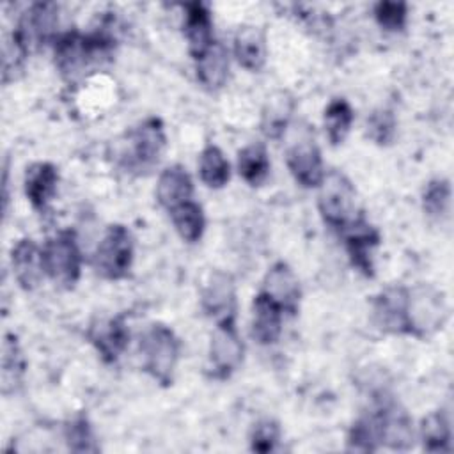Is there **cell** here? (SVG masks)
Segmentation results:
<instances>
[{"label":"cell","instance_id":"30","mask_svg":"<svg viewBox=\"0 0 454 454\" xmlns=\"http://www.w3.org/2000/svg\"><path fill=\"white\" fill-rule=\"evenodd\" d=\"M25 372V360L20 349V342L14 333H5L2 346V392H14L21 383Z\"/></svg>","mask_w":454,"mask_h":454},{"label":"cell","instance_id":"24","mask_svg":"<svg viewBox=\"0 0 454 454\" xmlns=\"http://www.w3.org/2000/svg\"><path fill=\"white\" fill-rule=\"evenodd\" d=\"M238 174L250 186H261L270 176V156L262 142H252L238 153Z\"/></svg>","mask_w":454,"mask_h":454},{"label":"cell","instance_id":"14","mask_svg":"<svg viewBox=\"0 0 454 454\" xmlns=\"http://www.w3.org/2000/svg\"><path fill=\"white\" fill-rule=\"evenodd\" d=\"M259 293L271 300L284 316H296L300 310L301 286L294 270L286 261H277L268 268Z\"/></svg>","mask_w":454,"mask_h":454},{"label":"cell","instance_id":"12","mask_svg":"<svg viewBox=\"0 0 454 454\" xmlns=\"http://www.w3.org/2000/svg\"><path fill=\"white\" fill-rule=\"evenodd\" d=\"M200 307L215 323L236 321L238 293L231 273L213 270L200 289Z\"/></svg>","mask_w":454,"mask_h":454},{"label":"cell","instance_id":"22","mask_svg":"<svg viewBox=\"0 0 454 454\" xmlns=\"http://www.w3.org/2000/svg\"><path fill=\"white\" fill-rule=\"evenodd\" d=\"M234 57L241 67L250 73H259L268 57L266 34L261 27L243 25L234 34Z\"/></svg>","mask_w":454,"mask_h":454},{"label":"cell","instance_id":"15","mask_svg":"<svg viewBox=\"0 0 454 454\" xmlns=\"http://www.w3.org/2000/svg\"><path fill=\"white\" fill-rule=\"evenodd\" d=\"M87 339L105 364H115L129 342L126 314L92 323L87 330Z\"/></svg>","mask_w":454,"mask_h":454},{"label":"cell","instance_id":"9","mask_svg":"<svg viewBox=\"0 0 454 454\" xmlns=\"http://www.w3.org/2000/svg\"><path fill=\"white\" fill-rule=\"evenodd\" d=\"M245 344L236 328V321L216 323L209 340L207 369L215 380H229L243 364Z\"/></svg>","mask_w":454,"mask_h":454},{"label":"cell","instance_id":"7","mask_svg":"<svg viewBox=\"0 0 454 454\" xmlns=\"http://www.w3.org/2000/svg\"><path fill=\"white\" fill-rule=\"evenodd\" d=\"M59 5L53 2L30 4L18 20L14 32L11 34L18 44L27 51L39 50L46 44H55L59 39Z\"/></svg>","mask_w":454,"mask_h":454},{"label":"cell","instance_id":"13","mask_svg":"<svg viewBox=\"0 0 454 454\" xmlns=\"http://www.w3.org/2000/svg\"><path fill=\"white\" fill-rule=\"evenodd\" d=\"M348 257L364 277H374V252L381 243L380 231L369 223L362 215H358L351 223H348L340 232Z\"/></svg>","mask_w":454,"mask_h":454},{"label":"cell","instance_id":"5","mask_svg":"<svg viewBox=\"0 0 454 454\" xmlns=\"http://www.w3.org/2000/svg\"><path fill=\"white\" fill-rule=\"evenodd\" d=\"M44 275L59 287L73 289L82 275V250L73 231H59L43 243Z\"/></svg>","mask_w":454,"mask_h":454},{"label":"cell","instance_id":"3","mask_svg":"<svg viewBox=\"0 0 454 454\" xmlns=\"http://www.w3.org/2000/svg\"><path fill=\"white\" fill-rule=\"evenodd\" d=\"M138 353L142 369L161 387L174 383L181 355V342L174 330L163 323L151 325L140 337Z\"/></svg>","mask_w":454,"mask_h":454},{"label":"cell","instance_id":"26","mask_svg":"<svg viewBox=\"0 0 454 454\" xmlns=\"http://www.w3.org/2000/svg\"><path fill=\"white\" fill-rule=\"evenodd\" d=\"M170 222L179 234V238L186 243H197L200 241L204 231H206V216L204 209L199 202L186 200L179 204L177 207L168 211Z\"/></svg>","mask_w":454,"mask_h":454},{"label":"cell","instance_id":"2","mask_svg":"<svg viewBox=\"0 0 454 454\" xmlns=\"http://www.w3.org/2000/svg\"><path fill=\"white\" fill-rule=\"evenodd\" d=\"M165 147L167 137L161 119L147 117L117 140L114 160L124 172L145 176L160 163Z\"/></svg>","mask_w":454,"mask_h":454},{"label":"cell","instance_id":"23","mask_svg":"<svg viewBox=\"0 0 454 454\" xmlns=\"http://www.w3.org/2000/svg\"><path fill=\"white\" fill-rule=\"evenodd\" d=\"M192 197H193V181L183 165L176 163L160 172L158 183H156V199L161 207L170 211L179 204L192 200Z\"/></svg>","mask_w":454,"mask_h":454},{"label":"cell","instance_id":"33","mask_svg":"<svg viewBox=\"0 0 454 454\" xmlns=\"http://www.w3.org/2000/svg\"><path fill=\"white\" fill-rule=\"evenodd\" d=\"M397 119L392 110L378 108L374 110L365 122V135L376 145H390L395 138Z\"/></svg>","mask_w":454,"mask_h":454},{"label":"cell","instance_id":"17","mask_svg":"<svg viewBox=\"0 0 454 454\" xmlns=\"http://www.w3.org/2000/svg\"><path fill=\"white\" fill-rule=\"evenodd\" d=\"M183 34L188 43V51L193 59L204 53L213 43V18L202 2H190L183 5Z\"/></svg>","mask_w":454,"mask_h":454},{"label":"cell","instance_id":"18","mask_svg":"<svg viewBox=\"0 0 454 454\" xmlns=\"http://www.w3.org/2000/svg\"><path fill=\"white\" fill-rule=\"evenodd\" d=\"M294 108L296 99L289 90L280 89L270 94L261 110L259 128L262 135L270 140H280L289 129Z\"/></svg>","mask_w":454,"mask_h":454},{"label":"cell","instance_id":"19","mask_svg":"<svg viewBox=\"0 0 454 454\" xmlns=\"http://www.w3.org/2000/svg\"><path fill=\"white\" fill-rule=\"evenodd\" d=\"M59 168L50 161H35L27 167L23 188L27 200L35 211H44L57 193Z\"/></svg>","mask_w":454,"mask_h":454},{"label":"cell","instance_id":"34","mask_svg":"<svg viewBox=\"0 0 454 454\" xmlns=\"http://www.w3.org/2000/svg\"><path fill=\"white\" fill-rule=\"evenodd\" d=\"M374 20L387 32H403L408 21V4L406 2H378L374 5Z\"/></svg>","mask_w":454,"mask_h":454},{"label":"cell","instance_id":"16","mask_svg":"<svg viewBox=\"0 0 454 454\" xmlns=\"http://www.w3.org/2000/svg\"><path fill=\"white\" fill-rule=\"evenodd\" d=\"M11 266L20 287L34 291L44 277L43 248L30 238L18 239L11 250Z\"/></svg>","mask_w":454,"mask_h":454},{"label":"cell","instance_id":"27","mask_svg":"<svg viewBox=\"0 0 454 454\" xmlns=\"http://www.w3.org/2000/svg\"><path fill=\"white\" fill-rule=\"evenodd\" d=\"M199 176L200 181L213 190H220L229 183L231 163L218 145L207 144L202 149L199 156Z\"/></svg>","mask_w":454,"mask_h":454},{"label":"cell","instance_id":"32","mask_svg":"<svg viewBox=\"0 0 454 454\" xmlns=\"http://www.w3.org/2000/svg\"><path fill=\"white\" fill-rule=\"evenodd\" d=\"M64 438H66L67 449L73 452H98L99 450L94 429L85 415H76L64 426Z\"/></svg>","mask_w":454,"mask_h":454},{"label":"cell","instance_id":"35","mask_svg":"<svg viewBox=\"0 0 454 454\" xmlns=\"http://www.w3.org/2000/svg\"><path fill=\"white\" fill-rule=\"evenodd\" d=\"M282 431L277 420L273 419H261L252 426L248 442H250V450L254 452H271L277 449L280 442Z\"/></svg>","mask_w":454,"mask_h":454},{"label":"cell","instance_id":"4","mask_svg":"<svg viewBox=\"0 0 454 454\" xmlns=\"http://www.w3.org/2000/svg\"><path fill=\"white\" fill-rule=\"evenodd\" d=\"M317 211L323 222L337 232L358 216L356 190L344 172L335 168L325 172L317 186Z\"/></svg>","mask_w":454,"mask_h":454},{"label":"cell","instance_id":"6","mask_svg":"<svg viewBox=\"0 0 454 454\" xmlns=\"http://www.w3.org/2000/svg\"><path fill=\"white\" fill-rule=\"evenodd\" d=\"M135 243L129 229L122 223H112L92 254V266L105 280H122L131 271Z\"/></svg>","mask_w":454,"mask_h":454},{"label":"cell","instance_id":"25","mask_svg":"<svg viewBox=\"0 0 454 454\" xmlns=\"http://www.w3.org/2000/svg\"><path fill=\"white\" fill-rule=\"evenodd\" d=\"M346 443L348 450L355 452H374L381 447V424L376 406L351 424Z\"/></svg>","mask_w":454,"mask_h":454},{"label":"cell","instance_id":"31","mask_svg":"<svg viewBox=\"0 0 454 454\" xmlns=\"http://www.w3.org/2000/svg\"><path fill=\"white\" fill-rule=\"evenodd\" d=\"M452 186L445 177L431 179L422 190V209L433 220H443L450 213Z\"/></svg>","mask_w":454,"mask_h":454},{"label":"cell","instance_id":"8","mask_svg":"<svg viewBox=\"0 0 454 454\" xmlns=\"http://www.w3.org/2000/svg\"><path fill=\"white\" fill-rule=\"evenodd\" d=\"M408 319L411 337L427 339L434 335L449 319V305L445 294L426 284L410 289Z\"/></svg>","mask_w":454,"mask_h":454},{"label":"cell","instance_id":"10","mask_svg":"<svg viewBox=\"0 0 454 454\" xmlns=\"http://www.w3.org/2000/svg\"><path fill=\"white\" fill-rule=\"evenodd\" d=\"M286 165L294 181L303 188H317L325 176L321 149L310 133L305 129L293 138L286 147Z\"/></svg>","mask_w":454,"mask_h":454},{"label":"cell","instance_id":"20","mask_svg":"<svg viewBox=\"0 0 454 454\" xmlns=\"http://www.w3.org/2000/svg\"><path fill=\"white\" fill-rule=\"evenodd\" d=\"M193 60H195L197 80L206 90L216 92L227 83L231 59H229V50L222 41L215 39V43Z\"/></svg>","mask_w":454,"mask_h":454},{"label":"cell","instance_id":"21","mask_svg":"<svg viewBox=\"0 0 454 454\" xmlns=\"http://www.w3.org/2000/svg\"><path fill=\"white\" fill-rule=\"evenodd\" d=\"M284 312L268 300L262 293H257L252 301L250 335L261 346H271L280 339Z\"/></svg>","mask_w":454,"mask_h":454},{"label":"cell","instance_id":"29","mask_svg":"<svg viewBox=\"0 0 454 454\" xmlns=\"http://www.w3.org/2000/svg\"><path fill=\"white\" fill-rule=\"evenodd\" d=\"M419 434L422 445L429 452L450 450V420L443 410L431 411L420 422Z\"/></svg>","mask_w":454,"mask_h":454},{"label":"cell","instance_id":"1","mask_svg":"<svg viewBox=\"0 0 454 454\" xmlns=\"http://www.w3.org/2000/svg\"><path fill=\"white\" fill-rule=\"evenodd\" d=\"M108 28L110 23L103 21L89 34L67 30L59 35L53 44V62L64 82L73 83L112 59L115 35Z\"/></svg>","mask_w":454,"mask_h":454},{"label":"cell","instance_id":"11","mask_svg":"<svg viewBox=\"0 0 454 454\" xmlns=\"http://www.w3.org/2000/svg\"><path fill=\"white\" fill-rule=\"evenodd\" d=\"M408 303H410V287L401 284L387 286L372 298V305H371L372 323L383 333L410 335Z\"/></svg>","mask_w":454,"mask_h":454},{"label":"cell","instance_id":"28","mask_svg":"<svg viewBox=\"0 0 454 454\" xmlns=\"http://www.w3.org/2000/svg\"><path fill=\"white\" fill-rule=\"evenodd\" d=\"M355 121V112L344 98H333L323 114V126L330 145H340Z\"/></svg>","mask_w":454,"mask_h":454}]
</instances>
